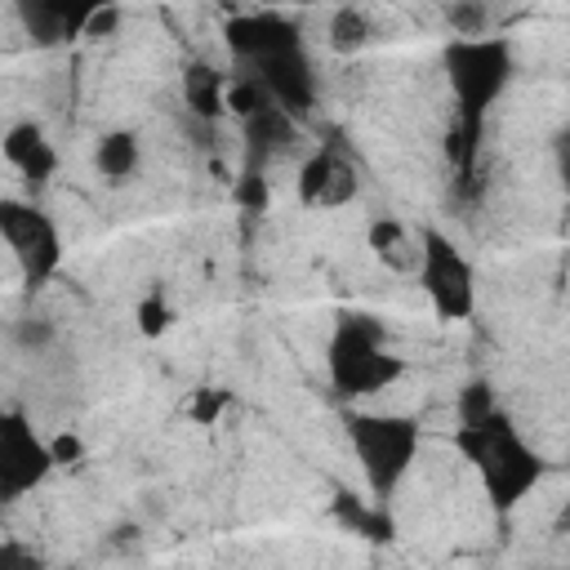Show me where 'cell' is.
I'll use <instances>...</instances> for the list:
<instances>
[{
    "label": "cell",
    "mask_w": 570,
    "mask_h": 570,
    "mask_svg": "<svg viewBox=\"0 0 570 570\" xmlns=\"http://www.w3.org/2000/svg\"><path fill=\"white\" fill-rule=\"evenodd\" d=\"M441 67H445V85L454 94V125H450L445 151H450V160L463 178L476 165L490 107L508 94V85L517 76V49H512L508 36L450 40L441 49Z\"/></svg>",
    "instance_id": "cell-1"
},
{
    "label": "cell",
    "mask_w": 570,
    "mask_h": 570,
    "mask_svg": "<svg viewBox=\"0 0 570 570\" xmlns=\"http://www.w3.org/2000/svg\"><path fill=\"white\" fill-rule=\"evenodd\" d=\"M454 450L472 463L481 494L494 512L521 508L534 494V485L548 476V459L525 441V432L503 405L476 428H454Z\"/></svg>",
    "instance_id": "cell-2"
},
{
    "label": "cell",
    "mask_w": 570,
    "mask_h": 570,
    "mask_svg": "<svg viewBox=\"0 0 570 570\" xmlns=\"http://www.w3.org/2000/svg\"><path fill=\"white\" fill-rule=\"evenodd\" d=\"M325 379L338 401L379 396L405 379V356L387 343V330L370 312H338L325 338Z\"/></svg>",
    "instance_id": "cell-3"
},
{
    "label": "cell",
    "mask_w": 570,
    "mask_h": 570,
    "mask_svg": "<svg viewBox=\"0 0 570 570\" xmlns=\"http://www.w3.org/2000/svg\"><path fill=\"white\" fill-rule=\"evenodd\" d=\"M343 432H347V445L361 463V476H365L374 503H387L419 459V445H423L419 419L387 414V410H347Z\"/></svg>",
    "instance_id": "cell-4"
},
{
    "label": "cell",
    "mask_w": 570,
    "mask_h": 570,
    "mask_svg": "<svg viewBox=\"0 0 570 570\" xmlns=\"http://www.w3.org/2000/svg\"><path fill=\"white\" fill-rule=\"evenodd\" d=\"M0 240L13 254V267L22 276V289H45L62 267V232L49 209H40L27 196H0Z\"/></svg>",
    "instance_id": "cell-5"
},
{
    "label": "cell",
    "mask_w": 570,
    "mask_h": 570,
    "mask_svg": "<svg viewBox=\"0 0 570 570\" xmlns=\"http://www.w3.org/2000/svg\"><path fill=\"white\" fill-rule=\"evenodd\" d=\"M419 285L441 321H468L476 312V267L436 227L419 232Z\"/></svg>",
    "instance_id": "cell-6"
},
{
    "label": "cell",
    "mask_w": 570,
    "mask_h": 570,
    "mask_svg": "<svg viewBox=\"0 0 570 570\" xmlns=\"http://www.w3.org/2000/svg\"><path fill=\"white\" fill-rule=\"evenodd\" d=\"M53 476L49 441L22 410H0V508L22 503Z\"/></svg>",
    "instance_id": "cell-7"
},
{
    "label": "cell",
    "mask_w": 570,
    "mask_h": 570,
    "mask_svg": "<svg viewBox=\"0 0 570 570\" xmlns=\"http://www.w3.org/2000/svg\"><path fill=\"white\" fill-rule=\"evenodd\" d=\"M223 40H227V53L240 71L285 53V49H298L303 45V31L294 18L285 13H272V9H254V13H236L227 27H223Z\"/></svg>",
    "instance_id": "cell-8"
},
{
    "label": "cell",
    "mask_w": 570,
    "mask_h": 570,
    "mask_svg": "<svg viewBox=\"0 0 570 570\" xmlns=\"http://www.w3.org/2000/svg\"><path fill=\"white\" fill-rule=\"evenodd\" d=\"M240 76H254V80L263 85V94H267L285 116H294V120H303V116L316 107V71H312L307 45L285 49V53H276V58H267V62L240 71Z\"/></svg>",
    "instance_id": "cell-9"
},
{
    "label": "cell",
    "mask_w": 570,
    "mask_h": 570,
    "mask_svg": "<svg viewBox=\"0 0 570 570\" xmlns=\"http://www.w3.org/2000/svg\"><path fill=\"white\" fill-rule=\"evenodd\" d=\"M347 200H356V165L347 160L343 147L325 142L298 169V205L303 209H338Z\"/></svg>",
    "instance_id": "cell-10"
},
{
    "label": "cell",
    "mask_w": 570,
    "mask_h": 570,
    "mask_svg": "<svg viewBox=\"0 0 570 570\" xmlns=\"http://www.w3.org/2000/svg\"><path fill=\"white\" fill-rule=\"evenodd\" d=\"M0 156L18 169V178L27 183V191H45L58 174V147L45 134L40 120H13L0 134Z\"/></svg>",
    "instance_id": "cell-11"
},
{
    "label": "cell",
    "mask_w": 570,
    "mask_h": 570,
    "mask_svg": "<svg viewBox=\"0 0 570 570\" xmlns=\"http://www.w3.org/2000/svg\"><path fill=\"white\" fill-rule=\"evenodd\" d=\"M89 13H94V4H67V0H22L18 4V22L31 36V45H40V49L85 36Z\"/></svg>",
    "instance_id": "cell-12"
},
{
    "label": "cell",
    "mask_w": 570,
    "mask_h": 570,
    "mask_svg": "<svg viewBox=\"0 0 570 570\" xmlns=\"http://www.w3.org/2000/svg\"><path fill=\"white\" fill-rule=\"evenodd\" d=\"M240 134H245V169H258L263 174V165L272 156L289 151L298 142V120L285 116L276 102H267V107H258L254 116L240 120Z\"/></svg>",
    "instance_id": "cell-13"
},
{
    "label": "cell",
    "mask_w": 570,
    "mask_h": 570,
    "mask_svg": "<svg viewBox=\"0 0 570 570\" xmlns=\"http://www.w3.org/2000/svg\"><path fill=\"white\" fill-rule=\"evenodd\" d=\"M223 98H227V71H218L209 62H191L183 71V107H187L191 120L218 125V116L227 111Z\"/></svg>",
    "instance_id": "cell-14"
},
{
    "label": "cell",
    "mask_w": 570,
    "mask_h": 570,
    "mask_svg": "<svg viewBox=\"0 0 570 570\" xmlns=\"http://www.w3.org/2000/svg\"><path fill=\"white\" fill-rule=\"evenodd\" d=\"M138 165H142V142H138L134 129H107L94 142V169H98V178H107V183L120 187V183H129L138 174Z\"/></svg>",
    "instance_id": "cell-15"
},
{
    "label": "cell",
    "mask_w": 570,
    "mask_h": 570,
    "mask_svg": "<svg viewBox=\"0 0 570 570\" xmlns=\"http://www.w3.org/2000/svg\"><path fill=\"white\" fill-rule=\"evenodd\" d=\"M365 240H370V249L383 258V263H392V267H419V249L410 245V232L396 223V218H374L370 223V232H365Z\"/></svg>",
    "instance_id": "cell-16"
},
{
    "label": "cell",
    "mask_w": 570,
    "mask_h": 570,
    "mask_svg": "<svg viewBox=\"0 0 570 570\" xmlns=\"http://www.w3.org/2000/svg\"><path fill=\"white\" fill-rule=\"evenodd\" d=\"M325 36H330V49H334V53H356V49L370 45L374 27H370V13H365V9L343 4V9L330 13V31H325Z\"/></svg>",
    "instance_id": "cell-17"
},
{
    "label": "cell",
    "mask_w": 570,
    "mask_h": 570,
    "mask_svg": "<svg viewBox=\"0 0 570 570\" xmlns=\"http://www.w3.org/2000/svg\"><path fill=\"white\" fill-rule=\"evenodd\" d=\"M499 410V396L490 387V379H468L454 392V428H476L481 419H490Z\"/></svg>",
    "instance_id": "cell-18"
},
{
    "label": "cell",
    "mask_w": 570,
    "mask_h": 570,
    "mask_svg": "<svg viewBox=\"0 0 570 570\" xmlns=\"http://www.w3.org/2000/svg\"><path fill=\"white\" fill-rule=\"evenodd\" d=\"M485 18H490V9H485V4H445V22H450L454 40L485 36Z\"/></svg>",
    "instance_id": "cell-19"
},
{
    "label": "cell",
    "mask_w": 570,
    "mask_h": 570,
    "mask_svg": "<svg viewBox=\"0 0 570 570\" xmlns=\"http://www.w3.org/2000/svg\"><path fill=\"white\" fill-rule=\"evenodd\" d=\"M232 200L240 205V209H249V214H263L267 209V178L258 174V169H240L236 174V187H232Z\"/></svg>",
    "instance_id": "cell-20"
},
{
    "label": "cell",
    "mask_w": 570,
    "mask_h": 570,
    "mask_svg": "<svg viewBox=\"0 0 570 570\" xmlns=\"http://www.w3.org/2000/svg\"><path fill=\"white\" fill-rule=\"evenodd\" d=\"M0 570H49V561L22 539H0Z\"/></svg>",
    "instance_id": "cell-21"
},
{
    "label": "cell",
    "mask_w": 570,
    "mask_h": 570,
    "mask_svg": "<svg viewBox=\"0 0 570 570\" xmlns=\"http://www.w3.org/2000/svg\"><path fill=\"white\" fill-rule=\"evenodd\" d=\"M13 338H18V347H27V352H45V347L58 338V330H53V321H45V316H22V321L13 325Z\"/></svg>",
    "instance_id": "cell-22"
},
{
    "label": "cell",
    "mask_w": 570,
    "mask_h": 570,
    "mask_svg": "<svg viewBox=\"0 0 570 570\" xmlns=\"http://www.w3.org/2000/svg\"><path fill=\"white\" fill-rule=\"evenodd\" d=\"M227 405H232V392H227V387H196V392H191L187 414H191L196 423H214Z\"/></svg>",
    "instance_id": "cell-23"
},
{
    "label": "cell",
    "mask_w": 570,
    "mask_h": 570,
    "mask_svg": "<svg viewBox=\"0 0 570 570\" xmlns=\"http://www.w3.org/2000/svg\"><path fill=\"white\" fill-rule=\"evenodd\" d=\"M165 325H169L165 298H160V294H147V298L138 303V330H142L147 338H156V334H165Z\"/></svg>",
    "instance_id": "cell-24"
},
{
    "label": "cell",
    "mask_w": 570,
    "mask_h": 570,
    "mask_svg": "<svg viewBox=\"0 0 570 570\" xmlns=\"http://www.w3.org/2000/svg\"><path fill=\"white\" fill-rule=\"evenodd\" d=\"M49 454H53V468H71V463H80V459H85V445H80V436H76V432H62V436H53V441H49Z\"/></svg>",
    "instance_id": "cell-25"
},
{
    "label": "cell",
    "mask_w": 570,
    "mask_h": 570,
    "mask_svg": "<svg viewBox=\"0 0 570 570\" xmlns=\"http://www.w3.org/2000/svg\"><path fill=\"white\" fill-rule=\"evenodd\" d=\"M116 22H120V9H102V4H94L85 36H111V31H116Z\"/></svg>",
    "instance_id": "cell-26"
}]
</instances>
